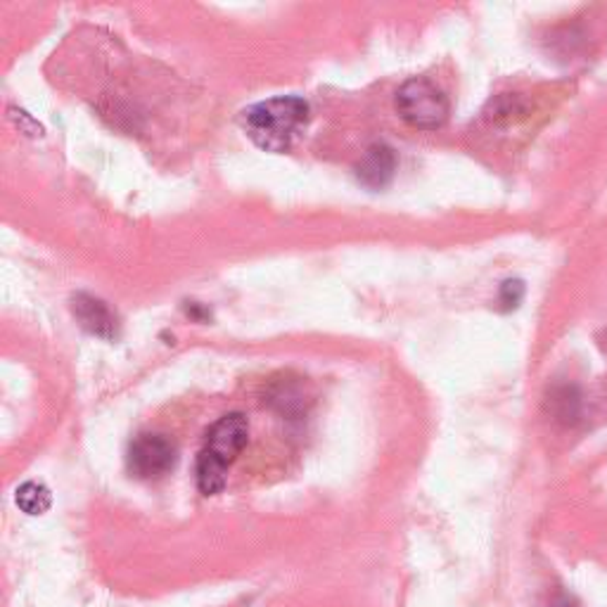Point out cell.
I'll return each instance as SVG.
<instances>
[{
	"label": "cell",
	"instance_id": "1",
	"mask_svg": "<svg viewBox=\"0 0 607 607\" xmlns=\"http://www.w3.org/2000/svg\"><path fill=\"white\" fill-rule=\"evenodd\" d=\"M249 423L243 413H228L212 425L198 456V487L204 497H216L226 487L228 470L247 446Z\"/></svg>",
	"mask_w": 607,
	"mask_h": 607
},
{
	"label": "cell",
	"instance_id": "2",
	"mask_svg": "<svg viewBox=\"0 0 607 607\" xmlns=\"http://www.w3.org/2000/svg\"><path fill=\"white\" fill-rule=\"evenodd\" d=\"M309 121V103L297 95H283L252 105L243 111L247 136L266 152H287L295 136Z\"/></svg>",
	"mask_w": 607,
	"mask_h": 607
},
{
	"label": "cell",
	"instance_id": "3",
	"mask_svg": "<svg viewBox=\"0 0 607 607\" xmlns=\"http://www.w3.org/2000/svg\"><path fill=\"white\" fill-rule=\"evenodd\" d=\"M396 111L413 129L435 131L449 119V98L437 88L429 78H408V82L396 90Z\"/></svg>",
	"mask_w": 607,
	"mask_h": 607
},
{
	"label": "cell",
	"instance_id": "4",
	"mask_svg": "<svg viewBox=\"0 0 607 607\" xmlns=\"http://www.w3.org/2000/svg\"><path fill=\"white\" fill-rule=\"evenodd\" d=\"M175 456L179 449L167 435H138L129 446V470L138 479H159L175 466Z\"/></svg>",
	"mask_w": 607,
	"mask_h": 607
},
{
	"label": "cell",
	"instance_id": "5",
	"mask_svg": "<svg viewBox=\"0 0 607 607\" xmlns=\"http://www.w3.org/2000/svg\"><path fill=\"white\" fill-rule=\"evenodd\" d=\"M72 311L76 316L78 326H82L86 332L95 334L100 340H115L119 334V318L111 311L107 303L93 295H76L72 299Z\"/></svg>",
	"mask_w": 607,
	"mask_h": 607
},
{
	"label": "cell",
	"instance_id": "6",
	"mask_svg": "<svg viewBox=\"0 0 607 607\" xmlns=\"http://www.w3.org/2000/svg\"><path fill=\"white\" fill-rule=\"evenodd\" d=\"M396 171V152L385 146V142H375L365 155L361 157V162L356 164V179L371 190H382L390 185Z\"/></svg>",
	"mask_w": 607,
	"mask_h": 607
},
{
	"label": "cell",
	"instance_id": "7",
	"mask_svg": "<svg viewBox=\"0 0 607 607\" xmlns=\"http://www.w3.org/2000/svg\"><path fill=\"white\" fill-rule=\"evenodd\" d=\"M549 411L555 415V420H561L565 425H574L582 415V396L577 387H555L549 394Z\"/></svg>",
	"mask_w": 607,
	"mask_h": 607
},
{
	"label": "cell",
	"instance_id": "8",
	"mask_svg": "<svg viewBox=\"0 0 607 607\" xmlns=\"http://www.w3.org/2000/svg\"><path fill=\"white\" fill-rule=\"evenodd\" d=\"M14 501H18V508L22 510V513H26V515H43L45 510L51 508L53 497H51V491H47L45 484L24 482L18 489V497H14Z\"/></svg>",
	"mask_w": 607,
	"mask_h": 607
},
{
	"label": "cell",
	"instance_id": "9",
	"mask_svg": "<svg viewBox=\"0 0 607 607\" xmlns=\"http://www.w3.org/2000/svg\"><path fill=\"white\" fill-rule=\"evenodd\" d=\"M268 402L285 415L299 413L303 411V390L301 385H297V382H280V385H276L274 394H270Z\"/></svg>",
	"mask_w": 607,
	"mask_h": 607
},
{
	"label": "cell",
	"instance_id": "10",
	"mask_svg": "<svg viewBox=\"0 0 607 607\" xmlns=\"http://www.w3.org/2000/svg\"><path fill=\"white\" fill-rule=\"evenodd\" d=\"M522 297H524V285H522V280H505V283L501 285L499 301H501V309H503V311L515 309L518 303L522 301Z\"/></svg>",
	"mask_w": 607,
	"mask_h": 607
},
{
	"label": "cell",
	"instance_id": "11",
	"mask_svg": "<svg viewBox=\"0 0 607 607\" xmlns=\"http://www.w3.org/2000/svg\"><path fill=\"white\" fill-rule=\"evenodd\" d=\"M549 607H579V605L574 603V598H569V596H557L555 600H551Z\"/></svg>",
	"mask_w": 607,
	"mask_h": 607
}]
</instances>
